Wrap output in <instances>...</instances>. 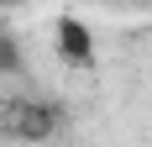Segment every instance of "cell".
<instances>
[{
    "label": "cell",
    "instance_id": "6da1fadb",
    "mask_svg": "<svg viewBox=\"0 0 152 147\" xmlns=\"http://www.w3.org/2000/svg\"><path fill=\"white\" fill-rule=\"evenodd\" d=\"M53 126H58L53 105H11L5 110V132H16V137H47Z\"/></svg>",
    "mask_w": 152,
    "mask_h": 147
},
{
    "label": "cell",
    "instance_id": "7a4b0ae2",
    "mask_svg": "<svg viewBox=\"0 0 152 147\" xmlns=\"http://www.w3.org/2000/svg\"><path fill=\"white\" fill-rule=\"evenodd\" d=\"M58 53L68 63H94V37L79 16H58Z\"/></svg>",
    "mask_w": 152,
    "mask_h": 147
}]
</instances>
